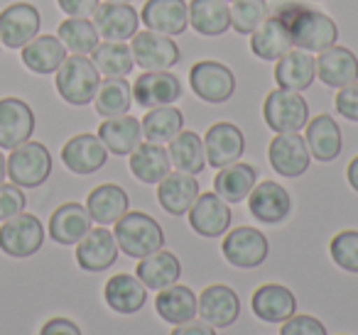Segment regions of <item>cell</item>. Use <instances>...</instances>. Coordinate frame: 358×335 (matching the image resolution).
Here are the masks:
<instances>
[{
    "label": "cell",
    "mask_w": 358,
    "mask_h": 335,
    "mask_svg": "<svg viewBox=\"0 0 358 335\" xmlns=\"http://www.w3.org/2000/svg\"><path fill=\"white\" fill-rule=\"evenodd\" d=\"M275 15L285 22V27L292 35V42L297 50L304 52H324L329 47L336 45L338 40V27L324 13L314 10V8L304 6V3H285L278 8Z\"/></svg>",
    "instance_id": "6da1fadb"
},
{
    "label": "cell",
    "mask_w": 358,
    "mask_h": 335,
    "mask_svg": "<svg viewBox=\"0 0 358 335\" xmlns=\"http://www.w3.org/2000/svg\"><path fill=\"white\" fill-rule=\"evenodd\" d=\"M115 242L118 250H123L133 260L152 255V252L164 247V230L152 216L140 211H128L118 223H115Z\"/></svg>",
    "instance_id": "7a4b0ae2"
},
{
    "label": "cell",
    "mask_w": 358,
    "mask_h": 335,
    "mask_svg": "<svg viewBox=\"0 0 358 335\" xmlns=\"http://www.w3.org/2000/svg\"><path fill=\"white\" fill-rule=\"evenodd\" d=\"M101 86V74L84 54H71L57 69V94L69 105H89Z\"/></svg>",
    "instance_id": "3957f363"
},
{
    "label": "cell",
    "mask_w": 358,
    "mask_h": 335,
    "mask_svg": "<svg viewBox=\"0 0 358 335\" xmlns=\"http://www.w3.org/2000/svg\"><path fill=\"white\" fill-rule=\"evenodd\" d=\"M52 154L42 142H22L8 157V177L20 188H37L50 179Z\"/></svg>",
    "instance_id": "277c9868"
},
{
    "label": "cell",
    "mask_w": 358,
    "mask_h": 335,
    "mask_svg": "<svg viewBox=\"0 0 358 335\" xmlns=\"http://www.w3.org/2000/svg\"><path fill=\"white\" fill-rule=\"evenodd\" d=\"M263 120L273 133H299L309 123V105L297 91L275 89L265 96Z\"/></svg>",
    "instance_id": "5b68a950"
},
{
    "label": "cell",
    "mask_w": 358,
    "mask_h": 335,
    "mask_svg": "<svg viewBox=\"0 0 358 335\" xmlns=\"http://www.w3.org/2000/svg\"><path fill=\"white\" fill-rule=\"evenodd\" d=\"M45 242V228L32 213H17L0 225V250L8 257H32Z\"/></svg>",
    "instance_id": "8992f818"
},
{
    "label": "cell",
    "mask_w": 358,
    "mask_h": 335,
    "mask_svg": "<svg viewBox=\"0 0 358 335\" xmlns=\"http://www.w3.org/2000/svg\"><path fill=\"white\" fill-rule=\"evenodd\" d=\"M226 262L234 265L236 269H255L268 260V237L258 230V228L241 225L236 230H229L221 245Z\"/></svg>",
    "instance_id": "52a82bcc"
},
{
    "label": "cell",
    "mask_w": 358,
    "mask_h": 335,
    "mask_svg": "<svg viewBox=\"0 0 358 335\" xmlns=\"http://www.w3.org/2000/svg\"><path fill=\"white\" fill-rule=\"evenodd\" d=\"M189 86L204 103H226L236 91V76L221 61H196L189 69Z\"/></svg>",
    "instance_id": "ba28073f"
},
{
    "label": "cell",
    "mask_w": 358,
    "mask_h": 335,
    "mask_svg": "<svg viewBox=\"0 0 358 335\" xmlns=\"http://www.w3.org/2000/svg\"><path fill=\"white\" fill-rule=\"evenodd\" d=\"M135 64L143 71H169L179 61V47L172 37L157 32H135L130 40Z\"/></svg>",
    "instance_id": "9c48e42d"
},
{
    "label": "cell",
    "mask_w": 358,
    "mask_h": 335,
    "mask_svg": "<svg viewBox=\"0 0 358 335\" xmlns=\"http://www.w3.org/2000/svg\"><path fill=\"white\" fill-rule=\"evenodd\" d=\"M40 10L30 3H13L0 13V45L22 50L27 42L40 35Z\"/></svg>",
    "instance_id": "30bf717a"
},
{
    "label": "cell",
    "mask_w": 358,
    "mask_h": 335,
    "mask_svg": "<svg viewBox=\"0 0 358 335\" xmlns=\"http://www.w3.org/2000/svg\"><path fill=\"white\" fill-rule=\"evenodd\" d=\"M248 211L263 225H280L292 213V198L278 181H260L248 193Z\"/></svg>",
    "instance_id": "8fae6325"
},
{
    "label": "cell",
    "mask_w": 358,
    "mask_h": 335,
    "mask_svg": "<svg viewBox=\"0 0 358 335\" xmlns=\"http://www.w3.org/2000/svg\"><path fill=\"white\" fill-rule=\"evenodd\" d=\"M270 167L285 179H297L309 169V147L299 133H280L268 147Z\"/></svg>",
    "instance_id": "7c38bea8"
},
{
    "label": "cell",
    "mask_w": 358,
    "mask_h": 335,
    "mask_svg": "<svg viewBox=\"0 0 358 335\" xmlns=\"http://www.w3.org/2000/svg\"><path fill=\"white\" fill-rule=\"evenodd\" d=\"M189 225L196 235L201 237H221L224 232H229L231 228V213L229 203L219 196V193H199V198L194 201V206L189 208Z\"/></svg>",
    "instance_id": "4fadbf2b"
},
{
    "label": "cell",
    "mask_w": 358,
    "mask_h": 335,
    "mask_svg": "<svg viewBox=\"0 0 358 335\" xmlns=\"http://www.w3.org/2000/svg\"><path fill=\"white\" fill-rule=\"evenodd\" d=\"M140 20L157 35H185L189 27V3L185 0H145Z\"/></svg>",
    "instance_id": "5bb4252c"
},
{
    "label": "cell",
    "mask_w": 358,
    "mask_h": 335,
    "mask_svg": "<svg viewBox=\"0 0 358 335\" xmlns=\"http://www.w3.org/2000/svg\"><path fill=\"white\" fill-rule=\"evenodd\" d=\"M204 152L206 164L214 169L229 167L238 162L245 152V137L238 125L234 123H216L204 135Z\"/></svg>",
    "instance_id": "9a60e30c"
},
{
    "label": "cell",
    "mask_w": 358,
    "mask_h": 335,
    "mask_svg": "<svg viewBox=\"0 0 358 335\" xmlns=\"http://www.w3.org/2000/svg\"><path fill=\"white\" fill-rule=\"evenodd\" d=\"M118 260V242L115 235L106 225L91 228L79 242H76V262L86 271H106Z\"/></svg>",
    "instance_id": "2e32d148"
},
{
    "label": "cell",
    "mask_w": 358,
    "mask_h": 335,
    "mask_svg": "<svg viewBox=\"0 0 358 335\" xmlns=\"http://www.w3.org/2000/svg\"><path fill=\"white\" fill-rule=\"evenodd\" d=\"M35 133V113L22 98H0V149H15Z\"/></svg>",
    "instance_id": "e0dca14e"
},
{
    "label": "cell",
    "mask_w": 358,
    "mask_h": 335,
    "mask_svg": "<svg viewBox=\"0 0 358 335\" xmlns=\"http://www.w3.org/2000/svg\"><path fill=\"white\" fill-rule=\"evenodd\" d=\"M94 27L103 40L108 42H125L133 40L140 27V13L130 3H103L96 8Z\"/></svg>",
    "instance_id": "ac0fdd59"
},
{
    "label": "cell",
    "mask_w": 358,
    "mask_h": 335,
    "mask_svg": "<svg viewBox=\"0 0 358 335\" xmlns=\"http://www.w3.org/2000/svg\"><path fill=\"white\" fill-rule=\"evenodd\" d=\"M182 96V81L169 71H145L133 84V100L140 108L172 105Z\"/></svg>",
    "instance_id": "d6986e66"
},
{
    "label": "cell",
    "mask_w": 358,
    "mask_h": 335,
    "mask_svg": "<svg viewBox=\"0 0 358 335\" xmlns=\"http://www.w3.org/2000/svg\"><path fill=\"white\" fill-rule=\"evenodd\" d=\"M106 159H108V149L101 142L99 135L81 133L74 135L69 142L62 147V162L69 172L74 174H96L101 167H106Z\"/></svg>",
    "instance_id": "ffe728a7"
},
{
    "label": "cell",
    "mask_w": 358,
    "mask_h": 335,
    "mask_svg": "<svg viewBox=\"0 0 358 335\" xmlns=\"http://www.w3.org/2000/svg\"><path fill=\"white\" fill-rule=\"evenodd\" d=\"M199 315L214 328H231L241 315V299L231 286L211 284L199 296Z\"/></svg>",
    "instance_id": "44dd1931"
},
{
    "label": "cell",
    "mask_w": 358,
    "mask_h": 335,
    "mask_svg": "<svg viewBox=\"0 0 358 335\" xmlns=\"http://www.w3.org/2000/svg\"><path fill=\"white\" fill-rule=\"evenodd\" d=\"M199 198V181L194 174L187 172H169L157 184V201L169 216H185L194 201Z\"/></svg>",
    "instance_id": "7402d4cb"
},
{
    "label": "cell",
    "mask_w": 358,
    "mask_h": 335,
    "mask_svg": "<svg viewBox=\"0 0 358 335\" xmlns=\"http://www.w3.org/2000/svg\"><path fill=\"white\" fill-rule=\"evenodd\" d=\"M314 64H317V76L329 89H343V86L358 81V57L348 47L334 45L319 52Z\"/></svg>",
    "instance_id": "603a6c76"
},
{
    "label": "cell",
    "mask_w": 358,
    "mask_h": 335,
    "mask_svg": "<svg viewBox=\"0 0 358 335\" xmlns=\"http://www.w3.org/2000/svg\"><path fill=\"white\" fill-rule=\"evenodd\" d=\"M253 313L258 315L263 323H280L289 320L297 313V299L294 294L282 284H263L260 289H255L253 299Z\"/></svg>",
    "instance_id": "cb8c5ba5"
},
{
    "label": "cell",
    "mask_w": 358,
    "mask_h": 335,
    "mask_svg": "<svg viewBox=\"0 0 358 335\" xmlns=\"http://www.w3.org/2000/svg\"><path fill=\"white\" fill-rule=\"evenodd\" d=\"M128 208L130 198L118 184H101L86 198V211H89L91 221L99 225H115L128 213Z\"/></svg>",
    "instance_id": "d4e9b609"
},
{
    "label": "cell",
    "mask_w": 358,
    "mask_h": 335,
    "mask_svg": "<svg viewBox=\"0 0 358 335\" xmlns=\"http://www.w3.org/2000/svg\"><path fill=\"white\" fill-rule=\"evenodd\" d=\"M314 79H317V64H314V57L309 52L289 50L287 54L278 59V66H275L278 89L302 94L314 84Z\"/></svg>",
    "instance_id": "484cf974"
},
{
    "label": "cell",
    "mask_w": 358,
    "mask_h": 335,
    "mask_svg": "<svg viewBox=\"0 0 358 335\" xmlns=\"http://www.w3.org/2000/svg\"><path fill=\"white\" fill-rule=\"evenodd\" d=\"M155 311L164 323L182 325L187 320H194L199 313V299L196 294L185 284H172L167 289H159L155 299Z\"/></svg>",
    "instance_id": "4316f807"
},
{
    "label": "cell",
    "mask_w": 358,
    "mask_h": 335,
    "mask_svg": "<svg viewBox=\"0 0 358 335\" xmlns=\"http://www.w3.org/2000/svg\"><path fill=\"white\" fill-rule=\"evenodd\" d=\"M91 216L81 203H62L50 218V237L57 245H76L91 230Z\"/></svg>",
    "instance_id": "83f0119b"
},
{
    "label": "cell",
    "mask_w": 358,
    "mask_h": 335,
    "mask_svg": "<svg viewBox=\"0 0 358 335\" xmlns=\"http://www.w3.org/2000/svg\"><path fill=\"white\" fill-rule=\"evenodd\" d=\"M99 137L106 144L110 154L125 157L130 154L140 142H143V125L133 115H115V118H106L99 128Z\"/></svg>",
    "instance_id": "f1b7e54d"
},
{
    "label": "cell",
    "mask_w": 358,
    "mask_h": 335,
    "mask_svg": "<svg viewBox=\"0 0 358 335\" xmlns=\"http://www.w3.org/2000/svg\"><path fill=\"white\" fill-rule=\"evenodd\" d=\"M309 147V154L319 162H334V159L341 154L343 147V137H341V128L331 115L322 113L314 120L307 123V137H304Z\"/></svg>",
    "instance_id": "f546056e"
},
{
    "label": "cell",
    "mask_w": 358,
    "mask_h": 335,
    "mask_svg": "<svg viewBox=\"0 0 358 335\" xmlns=\"http://www.w3.org/2000/svg\"><path fill=\"white\" fill-rule=\"evenodd\" d=\"M103 299L108 304V308H113L115 313L133 315L148 301V289L145 284L133 274H115L106 281Z\"/></svg>",
    "instance_id": "4dcf8cb0"
},
{
    "label": "cell",
    "mask_w": 358,
    "mask_h": 335,
    "mask_svg": "<svg viewBox=\"0 0 358 335\" xmlns=\"http://www.w3.org/2000/svg\"><path fill=\"white\" fill-rule=\"evenodd\" d=\"M20 59L32 74H57L66 59V47L57 35H37L22 47Z\"/></svg>",
    "instance_id": "1f68e13d"
},
{
    "label": "cell",
    "mask_w": 358,
    "mask_h": 335,
    "mask_svg": "<svg viewBox=\"0 0 358 335\" xmlns=\"http://www.w3.org/2000/svg\"><path fill=\"white\" fill-rule=\"evenodd\" d=\"M294 47L292 35L285 27V22L278 15H270L258 30L250 35V50L258 59L263 61H278Z\"/></svg>",
    "instance_id": "d6a6232c"
},
{
    "label": "cell",
    "mask_w": 358,
    "mask_h": 335,
    "mask_svg": "<svg viewBox=\"0 0 358 335\" xmlns=\"http://www.w3.org/2000/svg\"><path fill=\"white\" fill-rule=\"evenodd\" d=\"M255 184H258V169L253 164L234 162L219 169L214 179V193H219L226 203H241L248 198Z\"/></svg>",
    "instance_id": "836d02e7"
},
{
    "label": "cell",
    "mask_w": 358,
    "mask_h": 335,
    "mask_svg": "<svg viewBox=\"0 0 358 335\" xmlns=\"http://www.w3.org/2000/svg\"><path fill=\"white\" fill-rule=\"evenodd\" d=\"M179 276H182V265H179L177 255H172L164 247L143 257L138 265V279L145 284V289H167V286L177 284Z\"/></svg>",
    "instance_id": "e575fe53"
},
{
    "label": "cell",
    "mask_w": 358,
    "mask_h": 335,
    "mask_svg": "<svg viewBox=\"0 0 358 335\" xmlns=\"http://www.w3.org/2000/svg\"><path fill=\"white\" fill-rule=\"evenodd\" d=\"M169 169H172V162H169V152L162 144L140 142L130 152V172L138 181L159 184L169 174Z\"/></svg>",
    "instance_id": "d590c367"
},
{
    "label": "cell",
    "mask_w": 358,
    "mask_h": 335,
    "mask_svg": "<svg viewBox=\"0 0 358 335\" xmlns=\"http://www.w3.org/2000/svg\"><path fill=\"white\" fill-rule=\"evenodd\" d=\"M189 25L204 37H221L231 27V10L226 0H192Z\"/></svg>",
    "instance_id": "8d00e7d4"
},
{
    "label": "cell",
    "mask_w": 358,
    "mask_h": 335,
    "mask_svg": "<svg viewBox=\"0 0 358 335\" xmlns=\"http://www.w3.org/2000/svg\"><path fill=\"white\" fill-rule=\"evenodd\" d=\"M140 125H143V137L148 142L169 144L185 130V115L174 105H159V108H150V113H145Z\"/></svg>",
    "instance_id": "74e56055"
},
{
    "label": "cell",
    "mask_w": 358,
    "mask_h": 335,
    "mask_svg": "<svg viewBox=\"0 0 358 335\" xmlns=\"http://www.w3.org/2000/svg\"><path fill=\"white\" fill-rule=\"evenodd\" d=\"M169 162L177 167L179 172L187 174H201L206 169V152H204V140L192 130H182L177 137L169 142Z\"/></svg>",
    "instance_id": "f35d334b"
},
{
    "label": "cell",
    "mask_w": 358,
    "mask_h": 335,
    "mask_svg": "<svg viewBox=\"0 0 358 335\" xmlns=\"http://www.w3.org/2000/svg\"><path fill=\"white\" fill-rule=\"evenodd\" d=\"M91 61L99 69V74L106 76V79H125L135 66L130 47L125 42H108V40L103 45L99 42V47L91 52Z\"/></svg>",
    "instance_id": "ab89813d"
},
{
    "label": "cell",
    "mask_w": 358,
    "mask_h": 335,
    "mask_svg": "<svg viewBox=\"0 0 358 335\" xmlns=\"http://www.w3.org/2000/svg\"><path fill=\"white\" fill-rule=\"evenodd\" d=\"M94 103H96V113L103 115V118L125 115L130 110V105H133V86L125 79L101 81Z\"/></svg>",
    "instance_id": "60d3db41"
},
{
    "label": "cell",
    "mask_w": 358,
    "mask_h": 335,
    "mask_svg": "<svg viewBox=\"0 0 358 335\" xmlns=\"http://www.w3.org/2000/svg\"><path fill=\"white\" fill-rule=\"evenodd\" d=\"M57 37L62 40V45L66 47V52L71 54H91L99 47L101 35L96 32L94 22L89 17H69L59 25Z\"/></svg>",
    "instance_id": "b9f144b4"
},
{
    "label": "cell",
    "mask_w": 358,
    "mask_h": 335,
    "mask_svg": "<svg viewBox=\"0 0 358 335\" xmlns=\"http://www.w3.org/2000/svg\"><path fill=\"white\" fill-rule=\"evenodd\" d=\"M231 27L238 35H253L270 17L268 0H231Z\"/></svg>",
    "instance_id": "7bdbcfd3"
},
{
    "label": "cell",
    "mask_w": 358,
    "mask_h": 335,
    "mask_svg": "<svg viewBox=\"0 0 358 335\" xmlns=\"http://www.w3.org/2000/svg\"><path fill=\"white\" fill-rule=\"evenodd\" d=\"M329 252L334 265L341 267L343 271L358 274V230H341L338 235H334Z\"/></svg>",
    "instance_id": "ee69618b"
},
{
    "label": "cell",
    "mask_w": 358,
    "mask_h": 335,
    "mask_svg": "<svg viewBox=\"0 0 358 335\" xmlns=\"http://www.w3.org/2000/svg\"><path fill=\"white\" fill-rule=\"evenodd\" d=\"M25 206L27 198L20 186H15V184H0V221H8V218L22 213Z\"/></svg>",
    "instance_id": "f6af8a7d"
},
{
    "label": "cell",
    "mask_w": 358,
    "mask_h": 335,
    "mask_svg": "<svg viewBox=\"0 0 358 335\" xmlns=\"http://www.w3.org/2000/svg\"><path fill=\"white\" fill-rule=\"evenodd\" d=\"M280 335H327V328L322 325V320L314 315H297L294 313L289 320H285Z\"/></svg>",
    "instance_id": "bcb514c9"
},
{
    "label": "cell",
    "mask_w": 358,
    "mask_h": 335,
    "mask_svg": "<svg viewBox=\"0 0 358 335\" xmlns=\"http://www.w3.org/2000/svg\"><path fill=\"white\" fill-rule=\"evenodd\" d=\"M336 110L351 123H358V81L338 89L336 94Z\"/></svg>",
    "instance_id": "7dc6e473"
},
{
    "label": "cell",
    "mask_w": 358,
    "mask_h": 335,
    "mask_svg": "<svg viewBox=\"0 0 358 335\" xmlns=\"http://www.w3.org/2000/svg\"><path fill=\"white\" fill-rule=\"evenodd\" d=\"M57 3L69 17H91L101 6V0H57Z\"/></svg>",
    "instance_id": "c3c4849f"
},
{
    "label": "cell",
    "mask_w": 358,
    "mask_h": 335,
    "mask_svg": "<svg viewBox=\"0 0 358 335\" xmlns=\"http://www.w3.org/2000/svg\"><path fill=\"white\" fill-rule=\"evenodd\" d=\"M40 335H81V328L69 318H50L42 325Z\"/></svg>",
    "instance_id": "681fc988"
},
{
    "label": "cell",
    "mask_w": 358,
    "mask_h": 335,
    "mask_svg": "<svg viewBox=\"0 0 358 335\" xmlns=\"http://www.w3.org/2000/svg\"><path fill=\"white\" fill-rule=\"evenodd\" d=\"M172 335H216L214 325H209L206 320H187L182 325H174Z\"/></svg>",
    "instance_id": "f907efd6"
},
{
    "label": "cell",
    "mask_w": 358,
    "mask_h": 335,
    "mask_svg": "<svg viewBox=\"0 0 358 335\" xmlns=\"http://www.w3.org/2000/svg\"><path fill=\"white\" fill-rule=\"evenodd\" d=\"M346 177H348V184H351L353 191H358V157L351 159V164H348V169H346Z\"/></svg>",
    "instance_id": "816d5d0a"
},
{
    "label": "cell",
    "mask_w": 358,
    "mask_h": 335,
    "mask_svg": "<svg viewBox=\"0 0 358 335\" xmlns=\"http://www.w3.org/2000/svg\"><path fill=\"white\" fill-rule=\"evenodd\" d=\"M6 177H8V159L6 154L0 152V184H6Z\"/></svg>",
    "instance_id": "f5cc1de1"
},
{
    "label": "cell",
    "mask_w": 358,
    "mask_h": 335,
    "mask_svg": "<svg viewBox=\"0 0 358 335\" xmlns=\"http://www.w3.org/2000/svg\"><path fill=\"white\" fill-rule=\"evenodd\" d=\"M106 3H130V0H106Z\"/></svg>",
    "instance_id": "db71d44e"
},
{
    "label": "cell",
    "mask_w": 358,
    "mask_h": 335,
    "mask_svg": "<svg viewBox=\"0 0 358 335\" xmlns=\"http://www.w3.org/2000/svg\"><path fill=\"white\" fill-rule=\"evenodd\" d=\"M226 3H229V0H226Z\"/></svg>",
    "instance_id": "11a10c76"
}]
</instances>
